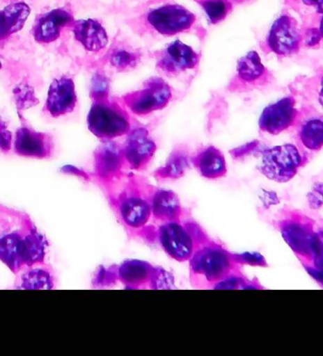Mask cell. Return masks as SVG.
Returning a JSON list of instances; mask_svg holds the SVG:
<instances>
[{
  "mask_svg": "<svg viewBox=\"0 0 323 356\" xmlns=\"http://www.w3.org/2000/svg\"><path fill=\"white\" fill-rule=\"evenodd\" d=\"M87 124L93 134L105 140L125 136L131 131L128 113L108 99L95 100L87 118Z\"/></svg>",
  "mask_w": 323,
  "mask_h": 356,
  "instance_id": "cell-1",
  "label": "cell"
},
{
  "mask_svg": "<svg viewBox=\"0 0 323 356\" xmlns=\"http://www.w3.org/2000/svg\"><path fill=\"white\" fill-rule=\"evenodd\" d=\"M304 165V157L295 145L285 144L263 152L259 170L269 180L287 183Z\"/></svg>",
  "mask_w": 323,
  "mask_h": 356,
  "instance_id": "cell-2",
  "label": "cell"
},
{
  "mask_svg": "<svg viewBox=\"0 0 323 356\" xmlns=\"http://www.w3.org/2000/svg\"><path fill=\"white\" fill-rule=\"evenodd\" d=\"M171 99V90L166 81L160 78L150 79L141 90L132 92L123 97L124 102L132 113L139 115H149L163 109Z\"/></svg>",
  "mask_w": 323,
  "mask_h": 356,
  "instance_id": "cell-3",
  "label": "cell"
},
{
  "mask_svg": "<svg viewBox=\"0 0 323 356\" xmlns=\"http://www.w3.org/2000/svg\"><path fill=\"white\" fill-rule=\"evenodd\" d=\"M301 33L297 21L288 15L278 17L267 38V47L278 56H291L300 50Z\"/></svg>",
  "mask_w": 323,
  "mask_h": 356,
  "instance_id": "cell-4",
  "label": "cell"
},
{
  "mask_svg": "<svg viewBox=\"0 0 323 356\" xmlns=\"http://www.w3.org/2000/svg\"><path fill=\"white\" fill-rule=\"evenodd\" d=\"M147 19L159 33L171 36L189 30L195 23L196 17L180 5H165L150 10Z\"/></svg>",
  "mask_w": 323,
  "mask_h": 356,
  "instance_id": "cell-5",
  "label": "cell"
},
{
  "mask_svg": "<svg viewBox=\"0 0 323 356\" xmlns=\"http://www.w3.org/2000/svg\"><path fill=\"white\" fill-rule=\"evenodd\" d=\"M233 257L225 250L206 248L193 257L191 266L196 274L205 277L208 282H219L229 275L234 266Z\"/></svg>",
  "mask_w": 323,
  "mask_h": 356,
  "instance_id": "cell-6",
  "label": "cell"
},
{
  "mask_svg": "<svg viewBox=\"0 0 323 356\" xmlns=\"http://www.w3.org/2000/svg\"><path fill=\"white\" fill-rule=\"evenodd\" d=\"M297 117L295 99L292 97H283L265 108L259 118V128L267 134L277 136L294 125Z\"/></svg>",
  "mask_w": 323,
  "mask_h": 356,
  "instance_id": "cell-7",
  "label": "cell"
},
{
  "mask_svg": "<svg viewBox=\"0 0 323 356\" xmlns=\"http://www.w3.org/2000/svg\"><path fill=\"white\" fill-rule=\"evenodd\" d=\"M281 234L296 254L311 258L315 236L313 222L308 218L293 217L281 223Z\"/></svg>",
  "mask_w": 323,
  "mask_h": 356,
  "instance_id": "cell-8",
  "label": "cell"
},
{
  "mask_svg": "<svg viewBox=\"0 0 323 356\" xmlns=\"http://www.w3.org/2000/svg\"><path fill=\"white\" fill-rule=\"evenodd\" d=\"M159 239L165 252L173 259L184 262L192 258L194 242L187 229L176 221L161 227Z\"/></svg>",
  "mask_w": 323,
  "mask_h": 356,
  "instance_id": "cell-9",
  "label": "cell"
},
{
  "mask_svg": "<svg viewBox=\"0 0 323 356\" xmlns=\"http://www.w3.org/2000/svg\"><path fill=\"white\" fill-rule=\"evenodd\" d=\"M124 149L127 163L134 170L148 165L156 152L155 141L145 129H136L129 134Z\"/></svg>",
  "mask_w": 323,
  "mask_h": 356,
  "instance_id": "cell-10",
  "label": "cell"
},
{
  "mask_svg": "<svg viewBox=\"0 0 323 356\" xmlns=\"http://www.w3.org/2000/svg\"><path fill=\"white\" fill-rule=\"evenodd\" d=\"M198 63V55L194 49L182 41H174L162 51L157 67L169 74H177L192 70Z\"/></svg>",
  "mask_w": 323,
  "mask_h": 356,
  "instance_id": "cell-11",
  "label": "cell"
},
{
  "mask_svg": "<svg viewBox=\"0 0 323 356\" xmlns=\"http://www.w3.org/2000/svg\"><path fill=\"white\" fill-rule=\"evenodd\" d=\"M77 104L75 84L70 78L62 77L53 81L49 87L46 107L52 117L71 113Z\"/></svg>",
  "mask_w": 323,
  "mask_h": 356,
  "instance_id": "cell-12",
  "label": "cell"
},
{
  "mask_svg": "<svg viewBox=\"0 0 323 356\" xmlns=\"http://www.w3.org/2000/svg\"><path fill=\"white\" fill-rule=\"evenodd\" d=\"M73 24V17L70 12L63 9L53 10L36 18L33 31L34 39L39 43H52L59 38L63 28Z\"/></svg>",
  "mask_w": 323,
  "mask_h": 356,
  "instance_id": "cell-13",
  "label": "cell"
},
{
  "mask_svg": "<svg viewBox=\"0 0 323 356\" xmlns=\"http://www.w3.org/2000/svg\"><path fill=\"white\" fill-rule=\"evenodd\" d=\"M124 149L113 142L102 145L95 154L97 175L102 179H112L123 170L125 162Z\"/></svg>",
  "mask_w": 323,
  "mask_h": 356,
  "instance_id": "cell-14",
  "label": "cell"
},
{
  "mask_svg": "<svg viewBox=\"0 0 323 356\" xmlns=\"http://www.w3.org/2000/svg\"><path fill=\"white\" fill-rule=\"evenodd\" d=\"M33 228L29 229L28 231H26L25 228H21L20 231H4L0 234V260L6 264L13 273H17L24 266V240Z\"/></svg>",
  "mask_w": 323,
  "mask_h": 356,
  "instance_id": "cell-15",
  "label": "cell"
},
{
  "mask_svg": "<svg viewBox=\"0 0 323 356\" xmlns=\"http://www.w3.org/2000/svg\"><path fill=\"white\" fill-rule=\"evenodd\" d=\"M15 149L21 156L45 158L52 152V143L44 134L21 128L15 136Z\"/></svg>",
  "mask_w": 323,
  "mask_h": 356,
  "instance_id": "cell-16",
  "label": "cell"
},
{
  "mask_svg": "<svg viewBox=\"0 0 323 356\" xmlns=\"http://www.w3.org/2000/svg\"><path fill=\"white\" fill-rule=\"evenodd\" d=\"M73 33L76 40L83 44L84 49L88 51H100L109 42L105 29L97 20L76 21L73 24Z\"/></svg>",
  "mask_w": 323,
  "mask_h": 356,
  "instance_id": "cell-17",
  "label": "cell"
},
{
  "mask_svg": "<svg viewBox=\"0 0 323 356\" xmlns=\"http://www.w3.org/2000/svg\"><path fill=\"white\" fill-rule=\"evenodd\" d=\"M192 165L201 176L218 179L226 175L227 165L223 154L214 146L201 149L191 158Z\"/></svg>",
  "mask_w": 323,
  "mask_h": 356,
  "instance_id": "cell-18",
  "label": "cell"
},
{
  "mask_svg": "<svg viewBox=\"0 0 323 356\" xmlns=\"http://www.w3.org/2000/svg\"><path fill=\"white\" fill-rule=\"evenodd\" d=\"M152 203L144 197L129 196L119 203V215L129 228H141L152 216Z\"/></svg>",
  "mask_w": 323,
  "mask_h": 356,
  "instance_id": "cell-19",
  "label": "cell"
},
{
  "mask_svg": "<svg viewBox=\"0 0 323 356\" xmlns=\"http://www.w3.org/2000/svg\"><path fill=\"white\" fill-rule=\"evenodd\" d=\"M152 215L156 220L171 222L178 220L182 213L178 196L171 190H158L152 197Z\"/></svg>",
  "mask_w": 323,
  "mask_h": 356,
  "instance_id": "cell-20",
  "label": "cell"
},
{
  "mask_svg": "<svg viewBox=\"0 0 323 356\" xmlns=\"http://www.w3.org/2000/svg\"><path fill=\"white\" fill-rule=\"evenodd\" d=\"M190 158L184 147H177L169 155L165 165L155 171V176L162 180H176L184 176L190 167Z\"/></svg>",
  "mask_w": 323,
  "mask_h": 356,
  "instance_id": "cell-21",
  "label": "cell"
},
{
  "mask_svg": "<svg viewBox=\"0 0 323 356\" xmlns=\"http://www.w3.org/2000/svg\"><path fill=\"white\" fill-rule=\"evenodd\" d=\"M47 242L36 229H31L24 240L22 261L24 266L42 262L46 254Z\"/></svg>",
  "mask_w": 323,
  "mask_h": 356,
  "instance_id": "cell-22",
  "label": "cell"
},
{
  "mask_svg": "<svg viewBox=\"0 0 323 356\" xmlns=\"http://www.w3.org/2000/svg\"><path fill=\"white\" fill-rule=\"evenodd\" d=\"M266 73V67L256 51L249 52L237 63L238 77L245 83H255L264 78Z\"/></svg>",
  "mask_w": 323,
  "mask_h": 356,
  "instance_id": "cell-23",
  "label": "cell"
},
{
  "mask_svg": "<svg viewBox=\"0 0 323 356\" xmlns=\"http://www.w3.org/2000/svg\"><path fill=\"white\" fill-rule=\"evenodd\" d=\"M299 137L306 149L310 150L322 149L323 147V115L306 121L299 131Z\"/></svg>",
  "mask_w": 323,
  "mask_h": 356,
  "instance_id": "cell-24",
  "label": "cell"
},
{
  "mask_svg": "<svg viewBox=\"0 0 323 356\" xmlns=\"http://www.w3.org/2000/svg\"><path fill=\"white\" fill-rule=\"evenodd\" d=\"M5 25L9 34L17 33L24 27L31 14L30 7L23 2L9 5L3 10Z\"/></svg>",
  "mask_w": 323,
  "mask_h": 356,
  "instance_id": "cell-25",
  "label": "cell"
},
{
  "mask_svg": "<svg viewBox=\"0 0 323 356\" xmlns=\"http://www.w3.org/2000/svg\"><path fill=\"white\" fill-rule=\"evenodd\" d=\"M21 282L23 289H52V277L44 270H33L24 274Z\"/></svg>",
  "mask_w": 323,
  "mask_h": 356,
  "instance_id": "cell-26",
  "label": "cell"
},
{
  "mask_svg": "<svg viewBox=\"0 0 323 356\" xmlns=\"http://www.w3.org/2000/svg\"><path fill=\"white\" fill-rule=\"evenodd\" d=\"M149 270L150 266L145 265V264L129 262L123 266L120 270V275L126 283L139 284L140 281L147 279L148 275L150 274Z\"/></svg>",
  "mask_w": 323,
  "mask_h": 356,
  "instance_id": "cell-27",
  "label": "cell"
},
{
  "mask_svg": "<svg viewBox=\"0 0 323 356\" xmlns=\"http://www.w3.org/2000/svg\"><path fill=\"white\" fill-rule=\"evenodd\" d=\"M139 62V55L126 49H116L110 57L111 65L120 71L132 70Z\"/></svg>",
  "mask_w": 323,
  "mask_h": 356,
  "instance_id": "cell-28",
  "label": "cell"
},
{
  "mask_svg": "<svg viewBox=\"0 0 323 356\" xmlns=\"http://www.w3.org/2000/svg\"><path fill=\"white\" fill-rule=\"evenodd\" d=\"M201 5L207 14L209 20L214 24L224 19L231 8V4L226 0H205Z\"/></svg>",
  "mask_w": 323,
  "mask_h": 356,
  "instance_id": "cell-29",
  "label": "cell"
},
{
  "mask_svg": "<svg viewBox=\"0 0 323 356\" xmlns=\"http://www.w3.org/2000/svg\"><path fill=\"white\" fill-rule=\"evenodd\" d=\"M108 90H109V83L107 79L102 75H97L93 80L92 97L95 100L108 99Z\"/></svg>",
  "mask_w": 323,
  "mask_h": 356,
  "instance_id": "cell-30",
  "label": "cell"
},
{
  "mask_svg": "<svg viewBox=\"0 0 323 356\" xmlns=\"http://www.w3.org/2000/svg\"><path fill=\"white\" fill-rule=\"evenodd\" d=\"M311 259L313 260L314 266L323 270V231L315 234Z\"/></svg>",
  "mask_w": 323,
  "mask_h": 356,
  "instance_id": "cell-31",
  "label": "cell"
},
{
  "mask_svg": "<svg viewBox=\"0 0 323 356\" xmlns=\"http://www.w3.org/2000/svg\"><path fill=\"white\" fill-rule=\"evenodd\" d=\"M235 263L253 266H267L265 257L256 252H246L242 254L233 255Z\"/></svg>",
  "mask_w": 323,
  "mask_h": 356,
  "instance_id": "cell-32",
  "label": "cell"
},
{
  "mask_svg": "<svg viewBox=\"0 0 323 356\" xmlns=\"http://www.w3.org/2000/svg\"><path fill=\"white\" fill-rule=\"evenodd\" d=\"M307 200L312 209L317 210L323 207V183L314 184L311 191L307 195Z\"/></svg>",
  "mask_w": 323,
  "mask_h": 356,
  "instance_id": "cell-33",
  "label": "cell"
},
{
  "mask_svg": "<svg viewBox=\"0 0 323 356\" xmlns=\"http://www.w3.org/2000/svg\"><path fill=\"white\" fill-rule=\"evenodd\" d=\"M259 145H260L259 141L254 140V141L250 142V143L238 147L237 149L231 150L232 156L235 158V159H240V158L247 156V155L251 154V152H255Z\"/></svg>",
  "mask_w": 323,
  "mask_h": 356,
  "instance_id": "cell-34",
  "label": "cell"
},
{
  "mask_svg": "<svg viewBox=\"0 0 323 356\" xmlns=\"http://www.w3.org/2000/svg\"><path fill=\"white\" fill-rule=\"evenodd\" d=\"M322 39V36L320 30H317V29H309L306 34H304V41L306 47H312L317 46Z\"/></svg>",
  "mask_w": 323,
  "mask_h": 356,
  "instance_id": "cell-35",
  "label": "cell"
},
{
  "mask_svg": "<svg viewBox=\"0 0 323 356\" xmlns=\"http://www.w3.org/2000/svg\"><path fill=\"white\" fill-rule=\"evenodd\" d=\"M304 268H306L307 273L315 281L323 286V270H320V268H317L316 266L308 265H304Z\"/></svg>",
  "mask_w": 323,
  "mask_h": 356,
  "instance_id": "cell-36",
  "label": "cell"
},
{
  "mask_svg": "<svg viewBox=\"0 0 323 356\" xmlns=\"http://www.w3.org/2000/svg\"><path fill=\"white\" fill-rule=\"evenodd\" d=\"M12 145V134L6 130L0 131V149L8 152Z\"/></svg>",
  "mask_w": 323,
  "mask_h": 356,
  "instance_id": "cell-37",
  "label": "cell"
},
{
  "mask_svg": "<svg viewBox=\"0 0 323 356\" xmlns=\"http://www.w3.org/2000/svg\"><path fill=\"white\" fill-rule=\"evenodd\" d=\"M262 200H263L264 204L266 205L267 207L279 203V200H278L277 195L276 193H274V192L265 191L264 196L262 197Z\"/></svg>",
  "mask_w": 323,
  "mask_h": 356,
  "instance_id": "cell-38",
  "label": "cell"
},
{
  "mask_svg": "<svg viewBox=\"0 0 323 356\" xmlns=\"http://www.w3.org/2000/svg\"><path fill=\"white\" fill-rule=\"evenodd\" d=\"M306 6L312 7L317 14L323 15V0H301Z\"/></svg>",
  "mask_w": 323,
  "mask_h": 356,
  "instance_id": "cell-39",
  "label": "cell"
},
{
  "mask_svg": "<svg viewBox=\"0 0 323 356\" xmlns=\"http://www.w3.org/2000/svg\"><path fill=\"white\" fill-rule=\"evenodd\" d=\"M10 34L8 33L6 25H5V21L3 17V13L0 10V41L7 38Z\"/></svg>",
  "mask_w": 323,
  "mask_h": 356,
  "instance_id": "cell-40",
  "label": "cell"
},
{
  "mask_svg": "<svg viewBox=\"0 0 323 356\" xmlns=\"http://www.w3.org/2000/svg\"><path fill=\"white\" fill-rule=\"evenodd\" d=\"M63 171H66V172L75 173L77 175L83 176L84 178H87L86 173L83 172L81 170H77V168L74 167H65L63 168Z\"/></svg>",
  "mask_w": 323,
  "mask_h": 356,
  "instance_id": "cell-41",
  "label": "cell"
},
{
  "mask_svg": "<svg viewBox=\"0 0 323 356\" xmlns=\"http://www.w3.org/2000/svg\"><path fill=\"white\" fill-rule=\"evenodd\" d=\"M319 102L320 105L323 106V77L322 79V88H320V94H319Z\"/></svg>",
  "mask_w": 323,
  "mask_h": 356,
  "instance_id": "cell-42",
  "label": "cell"
},
{
  "mask_svg": "<svg viewBox=\"0 0 323 356\" xmlns=\"http://www.w3.org/2000/svg\"><path fill=\"white\" fill-rule=\"evenodd\" d=\"M320 33H322V39H323V17H322V21H320Z\"/></svg>",
  "mask_w": 323,
  "mask_h": 356,
  "instance_id": "cell-43",
  "label": "cell"
},
{
  "mask_svg": "<svg viewBox=\"0 0 323 356\" xmlns=\"http://www.w3.org/2000/svg\"><path fill=\"white\" fill-rule=\"evenodd\" d=\"M0 67H1V63H0Z\"/></svg>",
  "mask_w": 323,
  "mask_h": 356,
  "instance_id": "cell-44",
  "label": "cell"
}]
</instances>
